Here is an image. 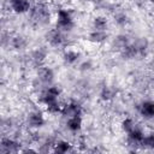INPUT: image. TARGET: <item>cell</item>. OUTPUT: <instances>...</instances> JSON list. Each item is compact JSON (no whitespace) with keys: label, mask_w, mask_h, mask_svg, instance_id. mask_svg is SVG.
<instances>
[{"label":"cell","mask_w":154,"mask_h":154,"mask_svg":"<svg viewBox=\"0 0 154 154\" xmlns=\"http://www.w3.org/2000/svg\"><path fill=\"white\" fill-rule=\"evenodd\" d=\"M58 97H59V89L58 88L49 87L46 89V91L42 95V101L47 106L48 112L58 113L61 111V107L59 106V102H58Z\"/></svg>","instance_id":"obj_1"},{"label":"cell","mask_w":154,"mask_h":154,"mask_svg":"<svg viewBox=\"0 0 154 154\" xmlns=\"http://www.w3.org/2000/svg\"><path fill=\"white\" fill-rule=\"evenodd\" d=\"M73 25L72 18L66 10H59L57 17V28L61 30H70Z\"/></svg>","instance_id":"obj_2"},{"label":"cell","mask_w":154,"mask_h":154,"mask_svg":"<svg viewBox=\"0 0 154 154\" xmlns=\"http://www.w3.org/2000/svg\"><path fill=\"white\" fill-rule=\"evenodd\" d=\"M60 112L63 113V116L70 118V117H75V116H81L82 114V108H81V106L78 103L71 102V103L64 106Z\"/></svg>","instance_id":"obj_3"},{"label":"cell","mask_w":154,"mask_h":154,"mask_svg":"<svg viewBox=\"0 0 154 154\" xmlns=\"http://www.w3.org/2000/svg\"><path fill=\"white\" fill-rule=\"evenodd\" d=\"M48 17H49V14H48V10H47L45 6L38 5V6H36L35 8H32V18H34L35 20L43 23V22L47 20Z\"/></svg>","instance_id":"obj_4"},{"label":"cell","mask_w":154,"mask_h":154,"mask_svg":"<svg viewBox=\"0 0 154 154\" xmlns=\"http://www.w3.org/2000/svg\"><path fill=\"white\" fill-rule=\"evenodd\" d=\"M11 6L17 13H25L30 10L29 0H11Z\"/></svg>","instance_id":"obj_5"},{"label":"cell","mask_w":154,"mask_h":154,"mask_svg":"<svg viewBox=\"0 0 154 154\" xmlns=\"http://www.w3.org/2000/svg\"><path fill=\"white\" fill-rule=\"evenodd\" d=\"M140 113L144 118H152L154 116V103L152 101H144L140 106Z\"/></svg>","instance_id":"obj_6"},{"label":"cell","mask_w":154,"mask_h":154,"mask_svg":"<svg viewBox=\"0 0 154 154\" xmlns=\"http://www.w3.org/2000/svg\"><path fill=\"white\" fill-rule=\"evenodd\" d=\"M28 120H29V124H30L31 126H34V128H40V126H42L43 123H45L43 116H42L40 112H32V113H30Z\"/></svg>","instance_id":"obj_7"},{"label":"cell","mask_w":154,"mask_h":154,"mask_svg":"<svg viewBox=\"0 0 154 154\" xmlns=\"http://www.w3.org/2000/svg\"><path fill=\"white\" fill-rule=\"evenodd\" d=\"M66 125H67V128H69L71 131H77V130H79L81 126H82V118H81V116H75V117L67 118Z\"/></svg>","instance_id":"obj_8"},{"label":"cell","mask_w":154,"mask_h":154,"mask_svg":"<svg viewBox=\"0 0 154 154\" xmlns=\"http://www.w3.org/2000/svg\"><path fill=\"white\" fill-rule=\"evenodd\" d=\"M128 136H129V140L132 143H140V144H141V142H142V140L144 137L143 132L137 128H134L130 132H128Z\"/></svg>","instance_id":"obj_9"},{"label":"cell","mask_w":154,"mask_h":154,"mask_svg":"<svg viewBox=\"0 0 154 154\" xmlns=\"http://www.w3.org/2000/svg\"><path fill=\"white\" fill-rule=\"evenodd\" d=\"M48 41H49L51 45H53V46H59V45H61V42H63V35H61V32H60L58 29L51 31V32H49V36H48Z\"/></svg>","instance_id":"obj_10"},{"label":"cell","mask_w":154,"mask_h":154,"mask_svg":"<svg viewBox=\"0 0 154 154\" xmlns=\"http://www.w3.org/2000/svg\"><path fill=\"white\" fill-rule=\"evenodd\" d=\"M38 76H40V79L43 83H51L53 81V71L51 69H47V67L41 69Z\"/></svg>","instance_id":"obj_11"},{"label":"cell","mask_w":154,"mask_h":154,"mask_svg":"<svg viewBox=\"0 0 154 154\" xmlns=\"http://www.w3.org/2000/svg\"><path fill=\"white\" fill-rule=\"evenodd\" d=\"M1 147L5 152H16L18 149V144L10 138H5L1 141Z\"/></svg>","instance_id":"obj_12"},{"label":"cell","mask_w":154,"mask_h":154,"mask_svg":"<svg viewBox=\"0 0 154 154\" xmlns=\"http://www.w3.org/2000/svg\"><path fill=\"white\" fill-rule=\"evenodd\" d=\"M70 147H71V144H70L69 142L60 141V142H58L57 146H55V152H57V153H61V154H64V153H66L67 150H70Z\"/></svg>","instance_id":"obj_13"},{"label":"cell","mask_w":154,"mask_h":154,"mask_svg":"<svg viewBox=\"0 0 154 154\" xmlns=\"http://www.w3.org/2000/svg\"><path fill=\"white\" fill-rule=\"evenodd\" d=\"M90 38H91V41H95V42H102L106 38V34L103 30H95L90 35Z\"/></svg>","instance_id":"obj_14"},{"label":"cell","mask_w":154,"mask_h":154,"mask_svg":"<svg viewBox=\"0 0 154 154\" xmlns=\"http://www.w3.org/2000/svg\"><path fill=\"white\" fill-rule=\"evenodd\" d=\"M106 24H107V22H106L103 18H101V17L95 18V20H94V26H95V30H105Z\"/></svg>","instance_id":"obj_15"},{"label":"cell","mask_w":154,"mask_h":154,"mask_svg":"<svg viewBox=\"0 0 154 154\" xmlns=\"http://www.w3.org/2000/svg\"><path fill=\"white\" fill-rule=\"evenodd\" d=\"M134 128H136V126H135V123L132 122V119L128 118V119H125V120L123 122V129H124L126 132H130Z\"/></svg>","instance_id":"obj_16"},{"label":"cell","mask_w":154,"mask_h":154,"mask_svg":"<svg viewBox=\"0 0 154 154\" xmlns=\"http://www.w3.org/2000/svg\"><path fill=\"white\" fill-rule=\"evenodd\" d=\"M65 60L67 61V63H73V61H76L77 59H78V53H76V52H72V51H69L66 54H65Z\"/></svg>","instance_id":"obj_17"},{"label":"cell","mask_w":154,"mask_h":154,"mask_svg":"<svg viewBox=\"0 0 154 154\" xmlns=\"http://www.w3.org/2000/svg\"><path fill=\"white\" fill-rule=\"evenodd\" d=\"M141 144L143 146H147V147H153L154 146V136L153 135H149V136H144Z\"/></svg>","instance_id":"obj_18"},{"label":"cell","mask_w":154,"mask_h":154,"mask_svg":"<svg viewBox=\"0 0 154 154\" xmlns=\"http://www.w3.org/2000/svg\"><path fill=\"white\" fill-rule=\"evenodd\" d=\"M112 93H111V90L108 89V88H105L103 89V93H102V99H105V100H108V99H111L112 97Z\"/></svg>","instance_id":"obj_19"}]
</instances>
